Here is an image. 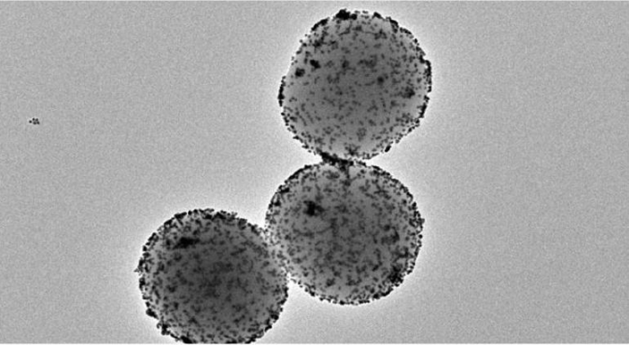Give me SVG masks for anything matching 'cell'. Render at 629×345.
<instances>
[{
    "instance_id": "1",
    "label": "cell",
    "mask_w": 629,
    "mask_h": 345,
    "mask_svg": "<svg viewBox=\"0 0 629 345\" xmlns=\"http://www.w3.org/2000/svg\"><path fill=\"white\" fill-rule=\"evenodd\" d=\"M424 219L408 188L361 161L322 160L290 175L266 213L287 276L321 301L359 305L414 269Z\"/></svg>"
},
{
    "instance_id": "2",
    "label": "cell",
    "mask_w": 629,
    "mask_h": 345,
    "mask_svg": "<svg viewBox=\"0 0 629 345\" xmlns=\"http://www.w3.org/2000/svg\"><path fill=\"white\" fill-rule=\"evenodd\" d=\"M431 77L411 32L379 13L342 9L303 38L278 102L306 150L324 160L363 161L419 126Z\"/></svg>"
},
{
    "instance_id": "3",
    "label": "cell",
    "mask_w": 629,
    "mask_h": 345,
    "mask_svg": "<svg viewBox=\"0 0 629 345\" xmlns=\"http://www.w3.org/2000/svg\"><path fill=\"white\" fill-rule=\"evenodd\" d=\"M147 313L184 343L243 344L264 336L288 296V276L263 228L211 209L174 215L138 265Z\"/></svg>"
}]
</instances>
